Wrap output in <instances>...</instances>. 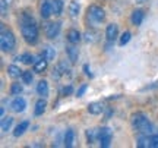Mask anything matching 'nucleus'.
Segmentation results:
<instances>
[{
    "instance_id": "f03ea898",
    "label": "nucleus",
    "mask_w": 158,
    "mask_h": 148,
    "mask_svg": "<svg viewBox=\"0 0 158 148\" xmlns=\"http://www.w3.org/2000/svg\"><path fill=\"white\" fill-rule=\"evenodd\" d=\"M132 126L136 132L139 133H143V135H152V131H154V125L151 123V120L148 119V116L142 112H138V113H133L132 114Z\"/></svg>"
},
{
    "instance_id": "7c9ffc66",
    "label": "nucleus",
    "mask_w": 158,
    "mask_h": 148,
    "mask_svg": "<svg viewBox=\"0 0 158 148\" xmlns=\"http://www.w3.org/2000/svg\"><path fill=\"white\" fill-rule=\"evenodd\" d=\"M19 59H21L22 63H25V65H31V63H34V56H32L31 53H23Z\"/></svg>"
},
{
    "instance_id": "2f4dec72",
    "label": "nucleus",
    "mask_w": 158,
    "mask_h": 148,
    "mask_svg": "<svg viewBox=\"0 0 158 148\" xmlns=\"http://www.w3.org/2000/svg\"><path fill=\"white\" fill-rule=\"evenodd\" d=\"M9 5H10V0H2V2H0V6H2V16H6V15H7Z\"/></svg>"
},
{
    "instance_id": "aec40b11",
    "label": "nucleus",
    "mask_w": 158,
    "mask_h": 148,
    "mask_svg": "<svg viewBox=\"0 0 158 148\" xmlns=\"http://www.w3.org/2000/svg\"><path fill=\"white\" fill-rule=\"evenodd\" d=\"M6 72H7V75L10 76L12 79H16V78H19V76H22L23 70H21L19 66H16V65H9L7 69H6Z\"/></svg>"
},
{
    "instance_id": "f3484780",
    "label": "nucleus",
    "mask_w": 158,
    "mask_h": 148,
    "mask_svg": "<svg viewBox=\"0 0 158 148\" xmlns=\"http://www.w3.org/2000/svg\"><path fill=\"white\" fill-rule=\"evenodd\" d=\"M45 108H47V101L44 97H41L37 100L35 103V108H34V114L35 116H43L45 113Z\"/></svg>"
},
{
    "instance_id": "2eb2a0df",
    "label": "nucleus",
    "mask_w": 158,
    "mask_h": 148,
    "mask_svg": "<svg viewBox=\"0 0 158 148\" xmlns=\"http://www.w3.org/2000/svg\"><path fill=\"white\" fill-rule=\"evenodd\" d=\"M48 68V60L44 57H40L38 60L34 62V72L35 74H44Z\"/></svg>"
},
{
    "instance_id": "4be33fe9",
    "label": "nucleus",
    "mask_w": 158,
    "mask_h": 148,
    "mask_svg": "<svg viewBox=\"0 0 158 148\" xmlns=\"http://www.w3.org/2000/svg\"><path fill=\"white\" fill-rule=\"evenodd\" d=\"M63 0H51V9H53V15L54 16H60L63 12Z\"/></svg>"
},
{
    "instance_id": "6ab92c4d",
    "label": "nucleus",
    "mask_w": 158,
    "mask_h": 148,
    "mask_svg": "<svg viewBox=\"0 0 158 148\" xmlns=\"http://www.w3.org/2000/svg\"><path fill=\"white\" fill-rule=\"evenodd\" d=\"M86 108H88V112H89L91 114H94V116H97V114H101L102 112H104V107H102V104L100 101L89 103Z\"/></svg>"
},
{
    "instance_id": "5701e85b",
    "label": "nucleus",
    "mask_w": 158,
    "mask_h": 148,
    "mask_svg": "<svg viewBox=\"0 0 158 148\" xmlns=\"http://www.w3.org/2000/svg\"><path fill=\"white\" fill-rule=\"evenodd\" d=\"M41 57L47 59L48 62H50V60H54V57H56V50L50 46L45 47V49H43V51H41Z\"/></svg>"
},
{
    "instance_id": "b1692460",
    "label": "nucleus",
    "mask_w": 158,
    "mask_h": 148,
    "mask_svg": "<svg viewBox=\"0 0 158 148\" xmlns=\"http://www.w3.org/2000/svg\"><path fill=\"white\" fill-rule=\"evenodd\" d=\"M12 125H13V117H10V116L3 117V119H2V125H0L2 132H3V133L9 132V131H10V128H12Z\"/></svg>"
},
{
    "instance_id": "ddd939ff",
    "label": "nucleus",
    "mask_w": 158,
    "mask_h": 148,
    "mask_svg": "<svg viewBox=\"0 0 158 148\" xmlns=\"http://www.w3.org/2000/svg\"><path fill=\"white\" fill-rule=\"evenodd\" d=\"M29 125H31V122H29V120H22V122H19V123L15 126V129H13V137L15 138L22 137L23 133L28 131Z\"/></svg>"
},
{
    "instance_id": "9d476101",
    "label": "nucleus",
    "mask_w": 158,
    "mask_h": 148,
    "mask_svg": "<svg viewBox=\"0 0 158 148\" xmlns=\"http://www.w3.org/2000/svg\"><path fill=\"white\" fill-rule=\"evenodd\" d=\"M118 37V25L117 23H108L106 28V38L108 43H114V40Z\"/></svg>"
},
{
    "instance_id": "c85d7f7f",
    "label": "nucleus",
    "mask_w": 158,
    "mask_h": 148,
    "mask_svg": "<svg viewBox=\"0 0 158 148\" xmlns=\"http://www.w3.org/2000/svg\"><path fill=\"white\" fill-rule=\"evenodd\" d=\"M21 79H22V82L25 84V85H31V82H32V79H34V75H32L31 70H23Z\"/></svg>"
},
{
    "instance_id": "39448f33",
    "label": "nucleus",
    "mask_w": 158,
    "mask_h": 148,
    "mask_svg": "<svg viewBox=\"0 0 158 148\" xmlns=\"http://www.w3.org/2000/svg\"><path fill=\"white\" fill-rule=\"evenodd\" d=\"M98 142H100V147L101 148H108L110 144H111V139H113V131L108 128V126H102L98 129Z\"/></svg>"
},
{
    "instance_id": "f704fd0d",
    "label": "nucleus",
    "mask_w": 158,
    "mask_h": 148,
    "mask_svg": "<svg viewBox=\"0 0 158 148\" xmlns=\"http://www.w3.org/2000/svg\"><path fill=\"white\" fill-rule=\"evenodd\" d=\"M72 92H73V87L70 85V84H69V85H66V87H63L62 95H64V97H66V95H70Z\"/></svg>"
},
{
    "instance_id": "4468645a",
    "label": "nucleus",
    "mask_w": 158,
    "mask_h": 148,
    "mask_svg": "<svg viewBox=\"0 0 158 148\" xmlns=\"http://www.w3.org/2000/svg\"><path fill=\"white\" fill-rule=\"evenodd\" d=\"M66 38H68L70 44H78L79 41L82 40V34L76 28H70L68 31V34H66Z\"/></svg>"
},
{
    "instance_id": "473e14b6",
    "label": "nucleus",
    "mask_w": 158,
    "mask_h": 148,
    "mask_svg": "<svg viewBox=\"0 0 158 148\" xmlns=\"http://www.w3.org/2000/svg\"><path fill=\"white\" fill-rule=\"evenodd\" d=\"M149 147L151 148H158V133L149 135Z\"/></svg>"
},
{
    "instance_id": "c9c22d12",
    "label": "nucleus",
    "mask_w": 158,
    "mask_h": 148,
    "mask_svg": "<svg viewBox=\"0 0 158 148\" xmlns=\"http://www.w3.org/2000/svg\"><path fill=\"white\" fill-rule=\"evenodd\" d=\"M84 72L86 76H89V78H92V74H91V70H89V66L88 65H84Z\"/></svg>"
},
{
    "instance_id": "a211bd4d",
    "label": "nucleus",
    "mask_w": 158,
    "mask_h": 148,
    "mask_svg": "<svg viewBox=\"0 0 158 148\" xmlns=\"http://www.w3.org/2000/svg\"><path fill=\"white\" fill-rule=\"evenodd\" d=\"M75 142V131L73 129H68L64 132V137H63V145L66 148H72Z\"/></svg>"
},
{
    "instance_id": "423d86ee",
    "label": "nucleus",
    "mask_w": 158,
    "mask_h": 148,
    "mask_svg": "<svg viewBox=\"0 0 158 148\" xmlns=\"http://www.w3.org/2000/svg\"><path fill=\"white\" fill-rule=\"evenodd\" d=\"M66 75H70V68L68 66V63L66 62H59L53 68V72H51V76H53V79H62V78H64Z\"/></svg>"
},
{
    "instance_id": "cd10ccee",
    "label": "nucleus",
    "mask_w": 158,
    "mask_h": 148,
    "mask_svg": "<svg viewBox=\"0 0 158 148\" xmlns=\"http://www.w3.org/2000/svg\"><path fill=\"white\" fill-rule=\"evenodd\" d=\"M84 37H85V41H88V43H94V41H97L98 32H97L95 29H88V31L84 34Z\"/></svg>"
},
{
    "instance_id": "393cba45",
    "label": "nucleus",
    "mask_w": 158,
    "mask_h": 148,
    "mask_svg": "<svg viewBox=\"0 0 158 148\" xmlns=\"http://www.w3.org/2000/svg\"><path fill=\"white\" fill-rule=\"evenodd\" d=\"M85 137H86V142L88 145L95 142L97 137H98V129H88V131H85Z\"/></svg>"
},
{
    "instance_id": "412c9836",
    "label": "nucleus",
    "mask_w": 158,
    "mask_h": 148,
    "mask_svg": "<svg viewBox=\"0 0 158 148\" xmlns=\"http://www.w3.org/2000/svg\"><path fill=\"white\" fill-rule=\"evenodd\" d=\"M79 12H81V5H79L76 0H72L69 3V15H70V18L76 19L79 16Z\"/></svg>"
},
{
    "instance_id": "6e6552de",
    "label": "nucleus",
    "mask_w": 158,
    "mask_h": 148,
    "mask_svg": "<svg viewBox=\"0 0 158 148\" xmlns=\"http://www.w3.org/2000/svg\"><path fill=\"white\" fill-rule=\"evenodd\" d=\"M10 108L15 112V113H22V112H25V110H27V100H25L23 97L16 95V97L12 100Z\"/></svg>"
},
{
    "instance_id": "1a4fd4ad",
    "label": "nucleus",
    "mask_w": 158,
    "mask_h": 148,
    "mask_svg": "<svg viewBox=\"0 0 158 148\" xmlns=\"http://www.w3.org/2000/svg\"><path fill=\"white\" fill-rule=\"evenodd\" d=\"M53 15V9H51V0H41L40 5V16L43 19H48Z\"/></svg>"
},
{
    "instance_id": "e433bc0d",
    "label": "nucleus",
    "mask_w": 158,
    "mask_h": 148,
    "mask_svg": "<svg viewBox=\"0 0 158 148\" xmlns=\"http://www.w3.org/2000/svg\"><path fill=\"white\" fill-rule=\"evenodd\" d=\"M147 0H136V3H145Z\"/></svg>"
},
{
    "instance_id": "dca6fc26",
    "label": "nucleus",
    "mask_w": 158,
    "mask_h": 148,
    "mask_svg": "<svg viewBox=\"0 0 158 148\" xmlns=\"http://www.w3.org/2000/svg\"><path fill=\"white\" fill-rule=\"evenodd\" d=\"M48 92H50V87H48V82L45 79H41L37 84V94L41 95V97H48Z\"/></svg>"
},
{
    "instance_id": "bb28decb",
    "label": "nucleus",
    "mask_w": 158,
    "mask_h": 148,
    "mask_svg": "<svg viewBox=\"0 0 158 148\" xmlns=\"http://www.w3.org/2000/svg\"><path fill=\"white\" fill-rule=\"evenodd\" d=\"M22 84H19V82H13V84L10 85V91H9L10 92V95H19V94H22V91H23Z\"/></svg>"
},
{
    "instance_id": "20e7f679",
    "label": "nucleus",
    "mask_w": 158,
    "mask_h": 148,
    "mask_svg": "<svg viewBox=\"0 0 158 148\" xmlns=\"http://www.w3.org/2000/svg\"><path fill=\"white\" fill-rule=\"evenodd\" d=\"M86 15H88V21H89L92 25L101 23V22H104V19H106V11L98 5H91L89 7H88V11H86Z\"/></svg>"
},
{
    "instance_id": "a878e982",
    "label": "nucleus",
    "mask_w": 158,
    "mask_h": 148,
    "mask_svg": "<svg viewBox=\"0 0 158 148\" xmlns=\"http://www.w3.org/2000/svg\"><path fill=\"white\" fill-rule=\"evenodd\" d=\"M136 145L139 148H148L149 147V135H143L141 133V137L136 139Z\"/></svg>"
},
{
    "instance_id": "f257e3e1",
    "label": "nucleus",
    "mask_w": 158,
    "mask_h": 148,
    "mask_svg": "<svg viewBox=\"0 0 158 148\" xmlns=\"http://www.w3.org/2000/svg\"><path fill=\"white\" fill-rule=\"evenodd\" d=\"M21 34L23 40L31 46H35L38 43V25L28 12L21 13Z\"/></svg>"
},
{
    "instance_id": "9b49d317",
    "label": "nucleus",
    "mask_w": 158,
    "mask_h": 148,
    "mask_svg": "<svg viewBox=\"0 0 158 148\" xmlns=\"http://www.w3.org/2000/svg\"><path fill=\"white\" fill-rule=\"evenodd\" d=\"M66 54H68L69 62L72 63V65H75V63L78 62L79 50H78V47L75 46V44H70V43H69V46H66Z\"/></svg>"
},
{
    "instance_id": "72a5a7b5",
    "label": "nucleus",
    "mask_w": 158,
    "mask_h": 148,
    "mask_svg": "<svg viewBox=\"0 0 158 148\" xmlns=\"http://www.w3.org/2000/svg\"><path fill=\"white\" fill-rule=\"evenodd\" d=\"M88 90V84H82V85L78 88V91H76V97H82L85 92Z\"/></svg>"
},
{
    "instance_id": "0eeeda50",
    "label": "nucleus",
    "mask_w": 158,
    "mask_h": 148,
    "mask_svg": "<svg viewBox=\"0 0 158 148\" xmlns=\"http://www.w3.org/2000/svg\"><path fill=\"white\" fill-rule=\"evenodd\" d=\"M60 29H62V23H60V22H48L47 25H45L44 31H45L47 38L53 40V38L59 37V34H60Z\"/></svg>"
},
{
    "instance_id": "c756f323",
    "label": "nucleus",
    "mask_w": 158,
    "mask_h": 148,
    "mask_svg": "<svg viewBox=\"0 0 158 148\" xmlns=\"http://www.w3.org/2000/svg\"><path fill=\"white\" fill-rule=\"evenodd\" d=\"M130 38H132V34H130V31H124L123 34L120 35V40H118V46L123 47L126 46L127 43L130 41Z\"/></svg>"
},
{
    "instance_id": "7ed1b4c3",
    "label": "nucleus",
    "mask_w": 158,
    "mask_h": 148,
    "mask_svg": "<svg viewBox=\"0 0 158 148\" xmlns=\"http://www.w3.org/2000/svg\"><path fill=\"white\" fill-rule=\"evenodd\" d=\"M0 47H2L3 53H10L16 47L15 34L9 28H6L5 23H2V27H0Z\"/></svg>"
},
{
    "instance_id": "f8f14e48",
    "label": "nucleus",
    "mask_w": 158,
    "mask_h": 148,
    "mask_svg": "<svg viewBox=\"0 0 158 148\" xmlns=\"http://www.w3.org/2000/svg\"><path fill=\"white\" fill-rule=\"evenodd\" d=\"M143 19H145V11H142V9H135V11L132 12L130 21H132V23H133L135 27H141L142 22H143Z\"/></svg>"
}]
</instances>
